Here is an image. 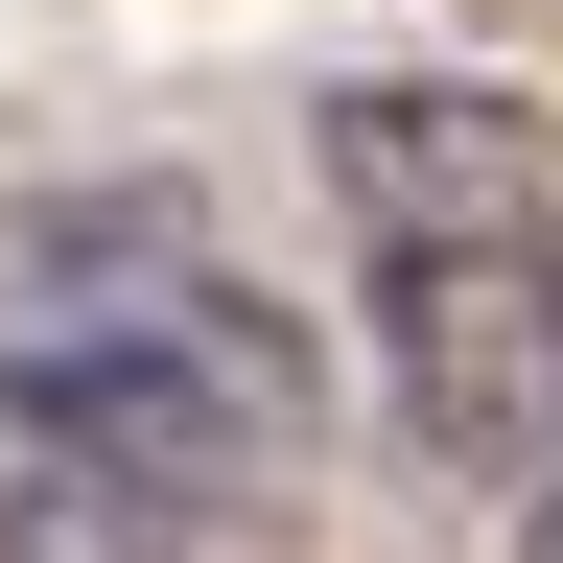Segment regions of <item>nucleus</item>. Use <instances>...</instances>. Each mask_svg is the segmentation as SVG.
<instances>
[{"instance_id":"1","label":"nucleus","mask_w":563,"mask_h":563,"mask_svg":"<svg viewBox=\"0 0 563 563\" xmlns=\"http://www.w3.org/2000/svg\"><path fill=\"white\" fill-rule=\"evenodd\" d=\"M329 211H352V282H376L399 422L517 493L563 446V141H540V95L352 70L329 95Z\"/></svg>"},{"instance_id":"2","label":"nucleus","mask_w":563,"mask_h":563,"mask_svg":"<svg viewBox=\"0 0 563 563\" xmlns=\"http://www.w3.org/2000/svg\"><path fill=\"white\" fill-rule=\"evenodd\" d=\"M0 563H306V446L141 352H0Z\"/></svg>"},{"instance_id":"3","label":"nucleus","mask_w":563,"mask_h":563,"mask_svg":"<svg viewBox=\"0 0 563 563\" xmlns=\"http://www.w3.org/2000/svg\"><path fill=\"white\" fill-rule=\"evenodd\" d=\"M517 563H563V446H540V470H517Z\"/></svg>"}]
</instances>
